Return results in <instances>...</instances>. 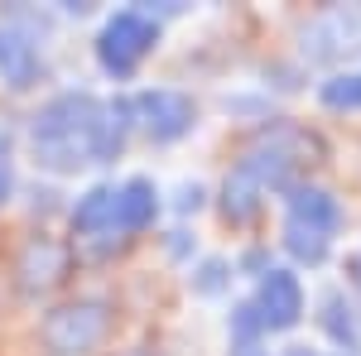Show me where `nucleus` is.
Listing matches in <instances>:
<instances>
[{
    "mask_svg": "<svg viewBox=\"0 0 361 356\" xmlns=\"http://www.w3.org/2000/svg\"><path fill=\"white\" fill-rule=\"evenodd\" d=\"M102 106L92 92H63L34 116V159L54 173H73L82 164H97V130H102Z\"/></svg>",
    "mask_w": 361,
    "mask_h": 356,
    "instance_id": "1",
    "label": "nucleus"
},
{
    "mask_svg": "<svg viewBox=\"0 0 361 356\" xmlns=\"http://www.w3.org/2000/svg\"><path fill=\"white\" fill-rule=\"evenodd\" d=\"M111 328V308L106 299H78L54 308L44 323H39V342L49 356H87Z\"/></svg>",
    "mask_w": 361,
    "mask_h": 356,
    "instance_id": "2",
    "label": "nucleus"
},
{
    "mask_svg": "<svg viewBox=\"0 0 361 356\" xmlns=\"http://www.w3.org/2000/svg\"><path fill=\"white\" fill-rule=\"evenodd\" d=\"M308 63H342L361 54V5H328L299 29Z\"/></svg>",
    "mask_w": 361,
    "mask_h": 356,
    "instance_id": "3",
    "label": "nucleus"
},
{
    "mask_svg": "<svg viewBox=\"0 0 361 356\" xmlns=\"http://www.w3.org/2000/svg\"><path fill=\"white\" fill-rule=\"evenodd\" d=\"M154 39H159V25H154L149 15L121 10V15H111L106 29H102L97 58H102V68H106L111 78H130V73L140 68V58L154 49Z\"/></svg>",
    "mask_w": 361,
    "mask_h": 356,
    "instance_id": "4",
    "label": "nucleus"
},
{
    "mask_svg": "<svg viewBox=\"0 0 361 356\" xmlns=\"http://www.w3.org/2000/svg\"><path fill=\"white\" fill-rule=\"evenodd\" d=\"M135 116H140V125L149 130V140H178L193 130L197 106H193V97H183V92L149 87V92L135 97Z\"/></svg>",
    "mask_w": 361,
    "mask_h": 356,
    "instance_id": "5",
    "label": "nucleus"
},
{
    "mask_svg": "<svg viewBox=\"0 0 361 356\" xmlns=\"http://www.w3.org/2000/svg\"><path fill=\"white\" fill-rule=\"evenodd\" d=\"M68 246L54 241V236H39V241H29L20 250V260H15V284H20V294L34 299V294H49L54 284H63V274H68Z\"/></svg>",
    "mask_w": 361,
    "mask_h": 356,
    "instance_id": "6",
    "label": "nucleus"
},
{
    "mask_svg": "<svg viewBox=\"0 0 361 356\" xmlns=\"http://www.w3.org/2000/svg\"><path fill=\"white\" fill-rule=\"evenodd\" d=\"M255 313L265 332H289L304 318V284L294 270H265L260 279V294H255Z\"/></svg>",
    "mask_w": 361,
    "mask_h": 356,
    "instance_id": "7",
    "label": "nucleus"
},
{
    "mask_svg": "<svg viewBox=\"0 0 361 356\" xmlns=\"http://www.w3.org/2000/svg\"><path fill=\"white\" fill-rule=\"evenodd\" d=\"M289 221L294 226H308V231H318V236H328L333 241L337 231H342V207H337V197L328 188H294L289 192Z\"/></svg>",
    "mask_w": 361,
    "mask_h": 356,
    "instance_id": "8",
    "label": "nucleus"
},
{
    "mask_svg": "<svg viewBox=\"0 0 361 356\" xmlns=\"http://www.w3.org/2000/svg\"><path fill=\"white\" fill-rule=\"evenodd\" d=\"M0 78L15 92L39 78V49L29 44L25 34H15V29H0Z\"/></svg>",
    "mask_w": 361,
    "mask_h": 356,
    "instance_id": "9",
    "label": "nucleus"
},
{
    "mask_svg": "<svg viewBox=\"0 0 361 356\" xmlns=\"http://www.w3.org/2000/svg\"><path fill=\"white\" fill-rule=\"evenodd\" d=\"M159 212V197H154V183L149 178H130L121 197H116V226L121 231H145Z\"/></svg>",
    "mask_w": 361,
    "mask_h": 356,
    "instance_id": "10",
    "label": "nucleus"
},
{
    "mask_svg": "<svg viewBox=\"0 0 361 356\" xmlns=\"http://www.w3.org/2000/svg\"><path fill=\"white\" fill-rule=\"evenodd\" d=\"M130 121H135V102L116 97L102 106V130H97V164H111L116 154L126 149V135H130Z\"/></svg>",
    "mask_w": 361,
    "mask_h": 356,
    "instance_id": "11",
    "label": "nucleus"
},
{
    "mask_svg": "<svg viewBox=\"0 0 361 356\" xmlns=\"http://www.w3.org/2000/svg\"><path fill=\"white\" fill-rule=\"evenodd\" d=\"M116 197H121V188H92L73 207V231H106V226H116Z\"/></svg>",
    "mask_w": 361,
    "mask_h": 356,
    "instance_id": "12",
    "label": "nucleus"
},
{
    "mask_svg": "<svg viewBox=\"0 0 361 356\" xmlns=\"http://www.w3.org/2000/svg\"><path fill=\"white\" fill-rule=\"evenodd\" d=\"M323 328L333 342H342L347 352H361V332H357V318H352V303L342 294H328L323 299Z\"/></svg>",
    "mask_w": 361,
    "mask_h": 356,
    "instance_id": "13",
    "label": "nucleus"
},
{
    "mask_svg": "<svg viewBox=\"0 0 361 356\" xmlns=\"http://www.w3.org/2000/svg\"><path fill=\"white\" fill-rule=\"evenodd\" d=\"M284 246L294 260H308V265H323L328 260V236H318V231H308V226H294V221H284Z\"/></svg>",
    "mask_w": 361,
    "mask_h": 356,
    "instance_id": "14",
    "label": "nucleus"
},
{
    "mask_svg": "<svg viewBox=\"0 0 361 356\" xmlns=\"http://www.w3.org/2000/svg\"><path fill=\"white\" fill-rule=\"evenodd\" d=\"M318 97H323V106H333V111H361V73H337V78H328Z\"/></svg>",
    "mask_w": 361,
    "mask_h": 356,
    "instance_id": "15",
    "label": "nucleus"
},
{
    "mask_svg": "<svg viewBox=\"0 0 361 356\" xmlns=\"http://www.w3.org/2000/svg\"><path fill=\"white\" fill-rule=\"evenodd\" d=\"M10 192H15V164H10V149L0 140V207L10 202Z\"/></svg>",
    "mask_w": 361,
    "mask_h": 356,
    "instance_id": "16",
    "label": "nucleus"
},
{
    "mask_svg": "<svg viewBox=\"0 0 361 356\" xmlns=\"http://www.w3.org/2000/svg\"><path fill=\"white\" fill-rule=\"evenodd\" d=\"M222 265H207V270H202V279H197V289H207V294H212V289H222Z\"/></svg>",
    "mask_w": 361,
    "mask_h": 356,
    "instance_id": "17",
    "label": "nucleus"
},
{
    "mask_svg": "<svg viewBox=\"0 0 361 356\" xmlns=\"http://www.w3.org/2000/svg\"><path fill=\"white\" fill-rule=\"evenodd\" d=\"M231 356H270L260 342H231Z\"/></svg>",
    "mask_w": 361,
    "mask_h": 356,
    "instance_id": "18",
    "label": "nucleus"
},
{
    "mask_svg": "<svg viewBox=\"0 0 361 356\" xmlns=\"http://www.w3.org/2000/svg\"><path fill=\"white\" fill-rule=\"evenodd\" d=\"M289 356H323V352H308V347H294Z\"/></svg>",
    "mask_w": 361,
    "mask_h": 356,
    "instance_id": "19",
    "label": "nucleus"
},
{
    "mask_svg": "<svg viewBox=\"0 0 361 356\" xmlns=\"http://www.w3.org/2000/svg\"><path fill=\"white\" fill-rule=\"evenodd\" d=\"M130 356H154V352H130Z\"/></svg>",
    "mask_w": 361,
    "mask_h": 356,
    "instance_id": "20",
    "label": "nucleus"
},
{
    "mask_svg": "<svg viewBox=\"0 0 361 356\" xmlns=\"http://www.w3.org/2000/svg\"><path fill=\"white\" fill-rule=\"evenodd\" d=\"M357 279H361V260H357Z\"/></svg>",
    "mask_w": 361,
    "mask_h": 356,
    "instance_id": "21",
    "label": "nucleus"
}]
</instances>
